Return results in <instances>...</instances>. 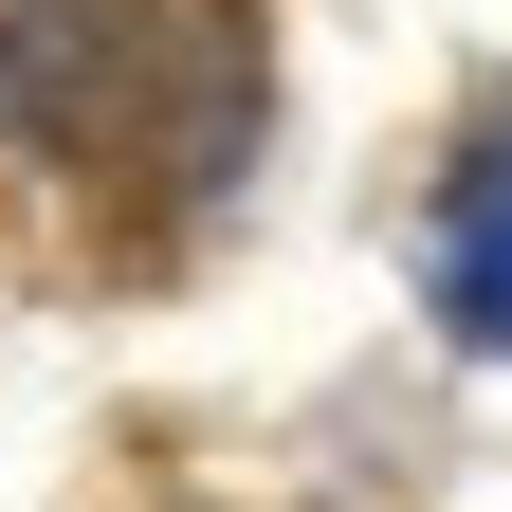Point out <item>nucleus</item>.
Here are the masks:
<instances>
[{"label":"nucleus","mask_w":512,"mask_h":512,"mask_svg":"<svg viewBox=\"0 0 512 512\" xmlns=\"http://www.w3.org/2000/svg\"><path fill=\"white\" fill-rule=\"evenodd\" d=\"M256 0H0V128L110 220H183L256 165Z\"/></svg>","instance_id":"nucleus-1"},{"label":"nucleus","mask_w":512,"mask_h":512,"mask_svg":"<svg viewBox=\"0 0 512 512\" xmlns=\"http://www.w3.org/2000/svg\"><path fill=\"white\" fill-rule=\"evenodd\" d=\"M421 293H439V330H458V348H512V92L458 128V165H439Z\"/></svg>","instance_id":"nucleus-2"}]
</instances>
